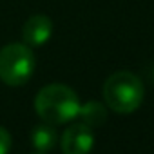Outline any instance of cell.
Segmentation results:
<instances>
[{
  "mask_svg": "<svg viewBox=\"0 0 154 154\" xmlns=\"http://www.w3.org/2000/svg\"><path fill=\"white\" fill-rule=\"evenodd\" d=\"M35 109L45 123L62 125L78 116L80 100L71 87L63 84H51L36 94Z\"/></svg>",
  "mask_w": 154,
  "mask_h": 154,
  "instance_id": "cell-1",
  "label": "cell"
},
{
  "mask_svg": "<svg viewBox=\"0 0 154 154\" xmlns=\"http://www.w3.org/2000/svg\"><path fill=\"white\" fill-rule=\"evenodd\" d=\"M143 82L129 71H118L111 74L103 84L105 103L120 114H129L136 111L143 102Z\"/></svg>",
  "mask_w": 154,
  "mask_h": 154,
  "instance_id": "cell-2",
  "label": "cell"
},
{
  "mask_svg": "<svg viewBox=\"0 0 154 154\" xmlns=\"http://www.w3.org/2000/svg\"><path fill=\"white\" fill-rule=\"evenodd\" d=\"M35 71V54L27 44H8L0 51V78L8 85H24Z\"/></svg>",
  "mask_w": 154,
  "mask_h": 154,
  "instance_id": "cell-3",
  "label": "cell"
},
{
  "mask_svg": "<svg viewBox=\"0 0 154 154\" xmlns=\"http://www.w3.org/2000/svg\"><path fill=\"white\" fill-rule=\"evenodd\" d=\"M94 145V136L89 125L74 123L62 134L63 154H89Z\"/></svg>",
  "mask_w": 154,
  "mask_h": 154,
  "instance_id": "cell-4",
  "label": "cell"
},
{
  "mask_svg": "<svg viewBox=\"0 0 154 154\" xmlns=\"http://www.w3.org/2000/svg\"><path fill=\"white\" fill-rule=\"evenodd\" d=\"M53 35V22L45 15H33L22 27V36L27 45H44Z\"/></svg>",
  "mask_w": 154,
  "mask_h": 154,
  "instance_id": "cell-5",
  "label": "cell"
},
{
  "mask_svg": "<svg viewBox=\"0 0 154 154\" xmlns=\"http://www.w3.org/2000/svg\"><path fill=\"white\" fill-rule=\"evenodd\" d=\"M58 134L54 131V127L51 123H44L35 127V131L31 132V141L35 145V149H38L40 152H47L56 145Z\"/></svg>",
  "mask_w": 154,
  "mask_h": 154,
  "instance_id": "cell-6",
  "label": "cell"
},
{
  "mask_svg": "<svg viewBox=\"0 0 154 154\" xmlns=\"http://www.w3.org/2000/svg\"><path fill=\"white\" fill-rule=\"evenodd\" d=\"M78 116L82 118V122L89 127H98L105 122L107 118V112H105V107L103 103L100 102H89L85 105H80V111H78Z\"/></svg>",
  "mask_w": 154,
  "mask_h": 154,
  "instance_id": "cell-7",
  "label": "cell"
},
{
  "mask_svg": "<svg viewBox=\"0 0 154 154\" xmlns=\"http://www.w3.org/2000/svg\"><path fill=\"white\" fill-rule=\"evenodd\" d=\"M9 149H11V136L8 129L0 127V154H8Z\"/></svg>",
  "mask_w": 154,
  "mask_h": 154,
  "instance_id": "cell-8",
  "label": "cell"
}]
</instances>
